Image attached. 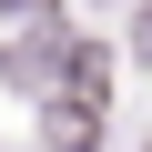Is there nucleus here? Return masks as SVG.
I'll use <instances>...</instances> for the list:
<instances>
[{
	"instance_id": "f257e3e1",
	"label": "nucleus",
	"mask_w": 152,
	"mask_h": 152,
	"mask_svg": "<svg viewBox=\"0 0 152 152\" xmlns=\"http://www.w3.org/2000/svg\"><path fill=\"white\" fill-rule=\"evenodd\" d=\"M51 142H61V152H91V142H102V91H61V102H51Z\"/></svg>"
},
{
	"instance_id": "f03ea898",
	"label": "nucleus",
	"mask_w": 152,
	"mask_h": 152,
	"mask_svg": "<svg viewBox=\"0 0 152 152\" xmlns=\"http://www.w3.org/2000/svg\"><path fill=\"white\" fill-rule=\"evenodd\" d=\"M142 41H152V10H142Z\"/></svg>"
}]
</instances>
